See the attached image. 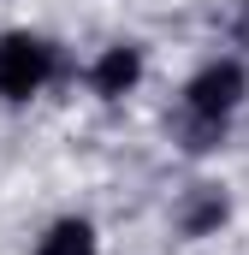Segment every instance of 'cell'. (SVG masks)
Instances as JSON below:
<instances>
[{"label": "cell", "mask_w": 249, "mask_h": 255, "mask_svg": "<svg viewBox=\"0 0 249 255\" xmlns=\"http://www.w3.org/2000/svg\"><path fill=\"white\" fill-rule=\"evenodd\" d=\"M136 77H142V48H130V42L107 48V54L95 60V71H89V83H95V95H101V101L130 95V89H136Z\"/></svg>", "instance_id": "3957f363"}, {"label": "cell", "mask_w": 249, "mask_h": 255, "mask_svg": "<svg viewBox=\"0 0 249 255\" xmlns=\"http://www.w3.org/2000/svg\"><path fill=\"white\" fill-rule=\"evenodd\" d=\"M220 220H226V190H220V184H202V190L190 196V208L178 214V226H184L190 238H202V232H214Z\"/></svg>", "instance_id": "5b68a950"}, {"label": "cell", "mask_w": 249, "mask_h": 255, "mask_svg": "<svg viewBox=\"0 0 249 255\" xmlns=\"http://www.w3.org/2000/svg\"><path fill=\"white\" fill-rule=\"evenodd\" d=\"M48 77H54V42L30 36V30L0 36V95H6V101H30V95H42Z\"/></svg>", "instance_id": "6da1fadb"}, {"label": "cell", "mask_w": 249, "mask_h": 255, "mask_svg": "<svg viewBox=\"0 0 249 255\" xmlns=\"http://www.w3.org/2000/svg\"><path fill=\"white\" fill-rule=\"evenodd\" d=\"M249 95V71L238 60H214L202 65L196 77H190L184 101H190V119H202V125H226L232 113H238V101Z\"/></svg>", "instance_id": "7a4b0ae2"}, {"label": "cell", "mask_w": 249, "mask_h": 255, "mask_svg": "<svg viewBox=\"0 0 249 255\" xmlns=\"http://www.w3.org/2000/svg\"><path fill=\"white\" fill-rule=\"evenodd\" d=\"M36 255H95V226L89 220H54Z\"/></svg>", "instance_id": "277c9868"}]
</instances>
